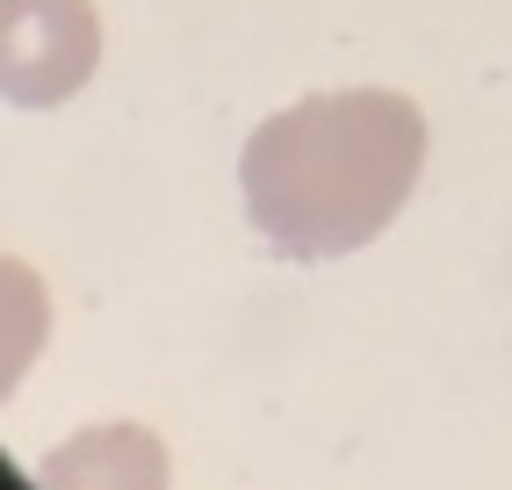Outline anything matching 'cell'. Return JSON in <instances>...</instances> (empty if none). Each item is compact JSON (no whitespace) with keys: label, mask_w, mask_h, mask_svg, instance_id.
I'll return each mask as SVG.
<instances>
[{"label":"cell","mask_w":512,"mask_h":490,"mask_svg":"<svg viewBox=\"0 0 512 490\" xmlns=\"http://www.w3.org/2000/svg\"><path fill=\"white\" fill-rule=\"evenodd\" d=\"M101 65L94 0H0V101L58 109Z\"/></svg>","instance_id":"cell-2"},{"label":"cell","mask_w":512,"mask_h":490,"mask_svg":"<svg viewBox=\"0 0 512 490\" xmlns=\"http://www.w3.org/2000/svg\"><path fill=\"white\" fill-rule=\"evenodd\" d=\"M44 339H51V296H44V274L0 253V404H8V390L29 375V361L44 354Z\"/></svg>","instance_id":"cell-4"},{"label":"cell","mask_w":512,"mask_h":490,"mask_svg":"<svg viewBox=\"0 0 512 490\" xmlns=\"http://www.w3.org/2000/svg\"><path fill=\"white\" fill-rule=\"evenodd\" d=\"M426 166V116L390 87H339L246 137V217L289 260H339L397 224Z\"/></svg>","instance_id":"cell-1"},{"label":"cell","mask_w":512,"mask_h":490,"mask_svg":"<svg viewBox=\"0 0 512 490\" xmlns=\"http://www.w3.org/2000/svg\"><path fill=\"white\" fill-rule=\"evenodd\" d=\"M44 490H166V447L145 426H94L44 462Z\"/></svg>","instance_id":"cell-3"}]
</instances>
